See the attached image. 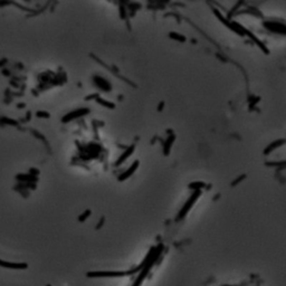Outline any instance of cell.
I'll list each match as a JSON object with an SVG mask.
<instances>
[{
  "instance_id": "5",
  "label": "cell",
  "mask_w": 286,
  "mask_h": 286,
  "mask_svg": "<svg viewBox=\"0 0 286 286\" xmlns=\"http://www.w3.org/2000/svg\"><path fill=\"white\" fill-rule=\"evenodd\" d=\"M47 286H52V285H47Z\"/></svg>"
},
{
  "instance_id": "2",
  "label": "cell",
  "mask_w": 286,
  "mask_h": 286,
  "mask_svg": "<svg viewBox=\"0 0 286 286\" xmlns=\"http://www.w3.org/2000/svg\"><path fill=\"white\" fill-rule=\"evenodd\" d=\"M0 267L8 269H26L28 265L26 263H11V262L0 259Z\"/></svg>"
},
{
  "instance_id": "3",
  "label": "cell",
  "mask_w": 286,
  "mask_h": 286,
  "mask_svg": "<svg viewBox=\"0 0 286 286\" xmlns=\"http://www.w3.org/2000/svg\"><path fill=\"white\" fill-rule=\"evenodd\" d=\"M90 213H92V211H90V209H87V210H85L84 212H83L82 215H81V216L78 217V220H79V221H84V220H86V219H87L88 217H90Z\"/></svg>"
},
{
  "instance_id": "4",
  "label": "cell",
  "mask_w": 286,
  "mask_h": 286,
  "mask_svg": "<svg viewBox=\"0 0 286 286\" xmlns=\"http://www.w3.org/2000/svg\"><path fill=\"white\" fill-rule=\"evenodd\" d=\"M103 222H104V218H101V220H99V225L96 226V228H97V229H99V228H101V227H102Z\"/></svg>"
},
{
  "instance_id": "1",
  "label": "cell",
  "mask_w": 286,
  "mask_h": 286,
  "mask_svg": "<svg viewBox=\"0 0 286 286\" xmlns=\"http://www.w3.org/2000/svg\"><path fill=\"white\" fill-rule=\"evenodd\" d=\"M87 277L90 278H116L124 277L128 275V271H88Z\"/></svg>"
}]
</instances>
